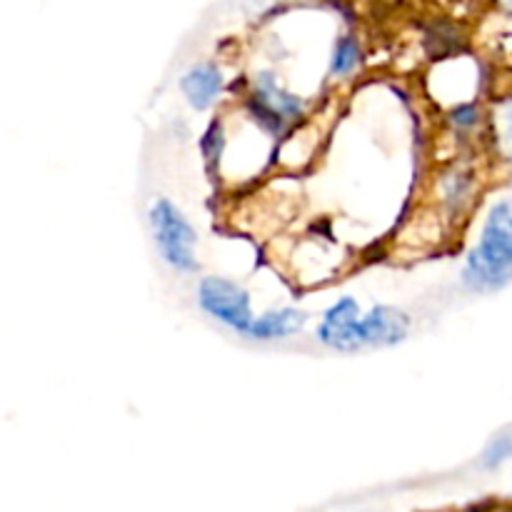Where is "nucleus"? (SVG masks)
<instances>
[{
    "label": "nucleus",
    "instance_id": "1",
    "mask_svg": "<svg viewBox=\"0 0 512 512\" xmlns=\"http://www.w3.org/2000/svg\"><path fill=\"white\" fill-rule=\"evenodd\" d=\"M512 283V198L488 210L478 243L465 255L463 285L473 293H498Z\"/></svg>",
    "mask_w": 512,
    "mask_h": 512
},
{
    "label": "nucleus",
    "instance_id": "2",
    "mask_svg": "<svg viewBox=\"0 0 512 512\" xmlns=\"http://www.w3.org/2000/svg\"><path fill=\"white\" fill-rule=\"evenodd\" d=\"M243 115L270 140H283L295 125L308 118L310 103L293 88H288L275 70H258L245 85Z\"/></svg>",
    "mask_w": 512,
    "mask_h": 512
},
{
    "label": "nucleus",
    "instance_id": "3",
    "mask_svg": "<svg viewBox=\"0 0 512 512\" xmlns=\"http://www.w3.org/2000/svg\"><path fill=\"white\" fill-rule=\"evenodd\" d=\"M148 225L158 258L178 275H195L200 270L198 230L188 215L168 198H155L148 205Z\"/></svg>",
    "mask_w": 512,
    "mask_h": 512
},
{
    "label": "nucleus",
    "instance_id": "4",
    "mask_svg": "<svg viewBox=\"0 0 512 512\" xmlns=\"http://www.w3.org/2000/svg\"><path fill=\"white\" fill-rule=\"evenodd\" d=\"M195 300L210 320L235 335H243L255 315L253 295L225 275H203L195 288Z\"/></svg>",
    "mask_w": 512,
    "mask_h": 512
},
{
    "label": "nucleus",
    "instance_id": "5",
    "mask_svg": "<svg viewBox=\"0 0 512 512\" xmlns=\"http://www.w3.org/2000/svg\"><path fill=\"white\" fill-rule=\"evenodd\" d=\"M360 313H363V305L353 295H340L320 313L318 325H315V340L333 353H360L363 350V345H360Z\"/></svg>",
    "mask_w": 512,
    "mask_h": 512
},
{
    "label": "nucleus",
    "instance_id": "6",
    "mask_svg": "<svg viewBox=\"0 0 512 512\" xmlns=\"http://www.w3.org/2000/svg\"><path fill=\"white\" fill-rule=\"evenodd\" d=\"M413 320L403 308L378 303L360 313V345L363 350L395 348L410 338Z\"/></svg>",
    "mask_w": 512,
    "mask_h": 512
},
{
    "label": "nucleus",
    "instance_id": "7",
    "mask_svg": "<svg viewBox=\"0 0 512 512\" xmlns=\"http://www.w3.org/2000/svg\"><path fill=\"white\" fill-rule=\"evenodd\" d=\"M180 95L195 113H208L225 95L228 80L215 60H200L180 75Z\"/></svg>",
    "mask_w": 512,
    "mask_h": 512
},
{
    "label": "nucleus",
    "instance_id": "8",
    "mask_svg": "<svg viewBox=\"0 0 512 512\" xmlns=\"http://www.w3.org/2000/svg\"><path fill=\"white\" fill-rule=\"evenodd\" d=\"M310 315L303 308L295 305H280V308L263 310L255 313L250 325L240 338L250 340V343H285V340L298 338L308 325Z\"/></svg>",
    "mask_w": 512,
    "mask_h": 512
},
{
    "label": "nucleus",
    "instance_id": "9",
    "mask_svg": "<svg viewBox=\"0 0 512 512\" xmlns=\"http://www.w3.org/2000/svg\"><path fill=\"white\" fill-rule=\"evenodd\" d=\"M365 60L363 43L355 33H343L333 40V48L328 55V73L330 78H350L353 73H358L360 65Z\"/></svg>",
    "mask_w": 512,
    "mask_h": 512
},
{
    "label": "nucleus",
    "instance_id": "10",
    "mask_svg": "<svg viewBox=\"0 0 512 512\" xmlns=\"http://www.w3.org/2000/svg\"><path fill=\"white\" fill-rule=\"evenodd\" d=\"M200 155H203V163L208 168V173H218L220 163H223V155L228 150V128L220 118H213L208 123V128L203 130L198 140Z\"/></svg>",
    "mask_w": 512,
    "mask_h": 512
},
{
    "label": "nucleus",
    "instance_id": "11",
    "mask_svg": "<svg viewBox=\"0 0 512 512\" xmlns=\"http://www.w3.org/2000/svg\"><path fill=\"white\" fill-rule=\"evenodd\" d=\"M470 195H473V175L460 168L448 170L443 175V180H440V198H443L445 208L450 213H460L468 205Z\"/></svg>",
    "mask_w": 512,
    "mask_h": 512
},
{
    "label": "nucleus",
    "instance_id": "12",
    "mask_svg": "<svg viewBox=\"0 0 512 512\" xmlns=\"http://www.w3.org/2000/svg\"><path fill=\"white\" fill-rule=\"evenodd\" d=\"M508 460H512V425L490 440V445L483 453V468L493 470L498 465L508 463Z\"/></svg>",
    "mask_w": 512,
    "mask_h": 512
},
{
    "label": "nucleus",
    "instance_id": "13",
    "mask_svg": "<svg viewBox=\"0 0 512 512\" xmlns=\"http://www.w3.org/2000/svg\"><path fill=\"white\" fill-rule=\"evenodd\" d=\"M448 120H450V125H453V128L473 130L475 125L483 120V115H480V108L475 103H460V105H455L453 110H450Z\"/></svg>",
    "mask_w": 512,
    "mask_h": 512
},
{
    "label": "nucleus",
    "instance_id": "14",
    "mask_svg": "<svg viewBox=\"0 0 512 512\" xmlns=\"http://www.w3.org/2000/svg\"><path fill=\"white\" fill-rule=\"evenodd\" d=\"M505 145H508V153L512 158V105L505 110Z\"/></svg>",
    "mask_w": 512,
    "mask_h": 512
},
{
    "label": "nucleus",
    "instance_id": "15",
    "mask_svg": "<svg viewBox=\"0 0 512 512\" xmlns=\"http://www.w3.org/2000/svg\"><path fill=\"white\" fill-rule=\"evenodd\" d=\"M500 3H503L505 13H508V15H510V18H512V0H500Z\"/></svg>",
    "mask_w": 512,
    "mask_h": 512
}]
</instances>
